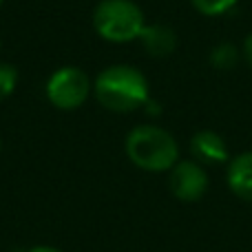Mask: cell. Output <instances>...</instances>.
<instances>
[{"mask_svg":"<svg viewBox=\"0 0 252 252\" xmlns=\"http://www.w3.org/2000/svg\"><path fill=\"white\" fill-rule=\"evenodd\" d=\"M226 184L235 197L252 204V151L239 153L228 161Z\"/></svg>","mask_w":252,"mask_h":252,"instance_id":"52a82bcc","label":"cell"},{"mask_svg":"<svg viewBox=\"0 0 252 252\" xmlns=\"http://www.w3.org/2000/svg\"><path fill=\"white\" fill-rule=\"evenodd\" d=\"M190 153L201 166H217L230 161L226 139L215 130H197L190 137Z\"/></svg>","mask_w":252,"mask_h":252,"instance_id":"8992f818","label":"cell"},{"mask_svg":"<svg viewBox=\"0 0 252 252\" xmlns=\"http://www.w3.org/2000/svg\"><path fill=\"white\" fill-rule=\"evenodd\" d=\"M93 93L104 109L113 113H130L144 109L151 100L146 75L130 64H113L93 82Z\"/></svg>","mask_w":252,"mask_h":252,"instance_id":"6da1fadb","label":"cell"},{"mask_svg":"<svg viewBox=\"0 0 252 252\" xmlns=\"http://www.w3.org/2000/svg\"><path fill=\"white\" fill-rule=\"evenodd\" d=\"M190 2L201 16L215 18V16H223V13H228L239 0H190Z\"/></svg>","mask_w":252,"mask_h":252,"instance_id":"30bf717a","label":"cell"},{"mask_svg":"<svg viewBox=\"0 0 252 252\" xmlns=\"http://www.w3.org/2000/svg\"><path fill=\"white\" fill-rule=\"evenodd\" d=\"M18 84V71L9 62H0V102L7 100Z\"/></svg>","mask_w":252,"mask_h":252,"instance_id":"8fae6325","label":"cell"},{"mask_svg":"<svg viewBox=\"0 0 252 252\" xmlns=\"http://www.w3.org/2000/svg\"><path fill=\"white\" fill-rule=\"evenodd\" d=\"M27 252H62V250L53 248V246H33V248H29Z\"/></svg>","mask_w":252,"mask_h":252,"instance_id":"4fadbf2b","label":"cell"},{"mask_svg":"<svg viewBox=\"0 0 252 252\" xmlns=\"http://www.w3.org/2000/svg\"><path fill=\"white\" fill-rule=\"evenodd\" d=\"M93 27L106 42L124 44L139 40L146 18L133 0H102L93 11Z\"/></svg>","mask_w":252,"mask_h":252,"instance_id":"3957f363","label":"cell"},{"mask_svg":"<svg viewBox=\"0 0 252 252\" xmlns=\"http://www.w3.org/2000/svg\"><path fill=\"white\" fill-rule=\"evenodd\" d=\"M241 56H244V60L248 62V66L252 69V33L246 35L244 47H241Z\"/></svg>","mask_w":252,"mask_h":252,"instance_id":"7c38bea8","label":"cell"},{"mask_svg":"<svg viewBox=\"0 0 252 252\" xmlns=\"http://www.w3.org/2000/svg\"><path fill=\"white\" fill-rule=\"evenodd\" d=\"M2 2H4V0H0V7H2Z\"/></svg>","mask_w":252,"mask_h":252,"instance_id":"5bb4252c","label":"cell"},{"mask_svg":"<svg viewBox=\"0 0 252 252\" xmlns=\"http://www.w3.org/2000/svg\"><path fill=\"white\" fill-rule=\"evenodd\" d=\"M126 157L146 173H168L179 161V144L166 128L139 124L126 135Z\"/></svg>","mask_w":252,"mask_h":252,"instance_id":"7a4b0ae2","label":"cell"},{"mask_svg":"<svg viewBox=\"0 0 252 252\" xmlns=\"http://www.w3.org/2000/svg\"><path fill=\"white\" fill-rule=\"evenodd\" d=\"M44 91H47V100L56 109L75 111L91 95L93 84H91V78L80 66H60L47 80Z\"/></svg>","mask_w":252,"mask_h":252,"instance_id":"277c9868","label":"cell"},{"mask_svg":"<svg viewBox=\"0 0 252 252\" xmlns=\"http://www.w3.org/2000/svg\"><path fill=\"white\" fill-rule=\"evenodd\" d=\"M168 188L175 199L184 204H195L208 190V173L195 159H179L168 170Z\"/></svg>","mask_w":252,"mask_h":252,"instance_id":"5b68a950","label":"cell"},{"mask_svg":"<svg viewBox=\"0 0 252 252\" xmlns=\"http://www.w3.org/2000/svg\"><path fill=\"white\" fill-rule=\"evenodd\" d=\"M239 56L241 51L232 42H221L217 47H213V51H210V64L217 71H230L239 62Z\"/></svg>","mask_w":252,"mask_h":252,"instance_id":"9c48e42d","label":"cell"},{"mask_svg":"<svg viewBox=\"0 0 252 252\" xmlns=\"http://www.w3.org/2000/svg\"><path fill=\"white\" fill-rule=\"evenodd\" d=\"M139 42L144 44L148 56L166 58L177 49V33L168 25H146L139 35Z\"/></svg>","mask_w":252,"mask_h":252,"instance_id":"ba28073f","label":"cell"}]
</instances>
